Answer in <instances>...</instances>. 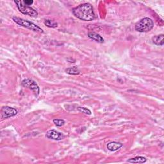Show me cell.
<instances>
[{
    "instance_id": "cell-2",
    "label": "cell",
    "mask_w": 164,
    "mask_h": 164,
    "mask_svg": "<svg viewBox=\"0 0 164 164\" xmlns=\"http://www.w3.org/2000/svg\"><path fill=\"white\" fill-rule=\"evenodd\" d=\"M154 27V22L150 18H144L140 19L135 26V30L139 32H148Z\"/></svg>"
},
{
    "instance_id": "cell-4",
    "label": "cell",
    "mask_w": 164,
    "mask_h": 164,
    "mask_svg": "<svg viewBox=\"0 0 164 164\" xmlns=\"http://www.w3.org/2000/svg\"><path fill=\"white\" fill-rule=\"evenodd\" d=\"M15 3L17 5V7L19 10L23 14L33 18H36L38 16V12H37V11L32 8L31 6L25 5L23 1H15Z\"/></svg>"
},
{
    "instance_id": "cell-6",
    "label": "cell",
    "mask_w": 164,
    "mask_h": 164,
    "mask_svg": "<svg viewBox=\"0 0 164 164\" xmlns=\"http://www.w3.org/2000/svg\"><path fill=\"white\" fill-rule=\"evenodd\" d=\"M18 113V111L16 108L10 107H3L1 109V118L3 120V119L12 117L16 115Z\"/></svg>"
},
{
    "instance_id": "cell-5",
    "label": "cell",
    "mask_w": 164,
    "mask_h": 164,
    "mask_svg": "<svg viewBox=\"0 0 164 164\" xmlns=\"http://www.w3.org/2000/svg\"><path fill=\"white\" fill-rule=\"evenodd\" d=\"M21 85L24 87L30 89L31 91L33 92L36 97H38V96L39 95L40 88L36 82L32 79L26 78L23 80L21 82Z\"/></svg>"
},
{
    "instance_id": "cell-14",
    "label": "cell",
    "mask_w": 164,
    "mask_h": 164,
    "mask_svg": "<svg viewBox=\"0 0 164 164\" xmlns=\"http://www.w3.org/2000/svg\"><path fill=\"white\" fill-rule=\"evenodd\" d=\"M78 110L79 111H80V112L84 113L86 115H91V111L85 107H78Z\"/></svg>"
},
{
    "instance_id": "cell-7",
    "label": "cell",
    "mask_w": 164,
    "mask_h": 164,
    "mask_svg": "<svg viewBox=\"0 0 164 164\" xmlns=\"http://www.w3.org/2000/svg\"><path fill=\"white\" fill-rule=\"evenodd\" d=\"M46 137L49 139L54 140H61L64 139L65 136L63 133L59 132L55 130H49L46 135Z\"/></svg>"
},
{
    "instance_id": "cell-15",
    "label": "cell",
    "mask_w": 164,
    "mask_h": 164,
    "mask_svg": "<svg viewBox=\"0 0 164 164\" xmlns=\"http://www.w3.org/2000/svg\"><path fill=\"white\" fill-rule=\"evenodd\" d=\"M53 123L57 126H58V127H61V126H62L65 124V122L63 119H53Z\"/></svg>"
},
{
    "instance_id": "cell-13",
    "label": "cell",
    "mask_w": 164,
    "mask_h": 164,
    "mask_svg": "<svg viewBox=\"0 0 164 164\" xmlns=\"http://www.w3.org/2000/svg\"><path fill=\"white\" fill-rule=\"evenodd\" d=\"M44 25L49 28H57L58 26L57 22L50 19H46L44 21Z\"/></svg>"
},
{
    "instance_id": "cell-10",
    "label": "cell",
    "mask_w": 164,
    "mask_h": 164,
    "mask_svg": "<svg viewBox=\"0 0 164 164\" xmlns=\"http://www.w3.org/2000/svg\"><path fill=\"white\" fill-rule=\"evenodd\" d=\"M163 37H164L163 34L154 36L152 38V41L153 44H154L156 46H163L164 44Z\"/></svg>"
},
{
    "instance_id": "cell-1",
    "label": "cell",
    "mask_w": 164,
    "mask_h": 164,
    "mask_svg": "<svg viewBox=\"0 0 164 164\" xmlns=\"http://www.w3.org/2000/svg\"><path fill=\"white\" fill-rule=\"evenodd\" d=\"M72 12L74 16L84 21H91L96 18L94 8L90 3H83L74 7Z\"/></svg>"
},
{
    "instance_id": "cell-3",
    "label": "cell",
    "mask_w": 164,
    "mask_h": 164,
    "mask_svg": "<svg viewBox=\"0 0 164 164\" xmlns=\"http://www.w3.org/2000/svg\"><path fill=\"white\" fill-rule=\"evenodd\" d=\"M13 21L15 22V23L18 24L19 25L23 26L26 28H28L30 30L35 32H38V33H44L43 29L40 28L39 26H37V25L34 24L33 23H32V22L25 20L24 19H22L18 17H13L12 18Z\"/></svg>"
},
{
    "instance_id": "cell-8",
    "label": "cell",
    "mask_w": 164,
    "mask_h": 164,
    "mask_svg": "<svg viewBox=\"0 0 164 164\" xmlns=\"http://www.w3.org/2000/svg\"><path fill=\"white\" fill-rule=\"evenodd\" d=\"M123 146V144L120 143H117V142H110V143L107 144V147L109 151L114 152L119 150V149H121Z\"/></svg>"
},
{
    "instance_id": "cell-16",
    "label": "cell",
    "mask_w": 164,
    "mask_h": 164,
    "mask_svg": "<svg viewBox=\"0 0 164 164\" xmlns=\"http://www.w3.org/2000/svg\"><path fill=\"white\" fill-rule=\"evenodd\" d=\"M23 3L25 5L27 6H29V5H32L33 3V1H32V0H25V1H23Z\"/></svg>"
},
{
    "instance_id": "cell-12",
    "label": "cell",
    "mask_w": 164,
    "mask_h": 164,
    "mask_svg": "<svg viewBox=\"0 0 164 164\" xmlns=\"http://www.w3.org/2000/svg\"><path fill=\"white\" fill-rule=\"evenodd\" d=\"M65 72L66 73L70 74V75H78L80 73V71L77 66H74L72 68H68L65 69Z\"/></svg>"
},
{
    "instance_id": "cell-9",
    "label": "cell",
    "mask_w": 164,
    "mask_h": 164,
    "mask_svg": "<svg viewBox=\"0 0 164 164\" xmlns=\"http://www.w3.org/2000/svg\"><path fill=\"white\" fill-rule=\"evenodd\" d=\"M88 36L90 39H91L92 40H94L95 41H96L98 43H103L104 42V39L103 37L98 33H97L96 32H89L88 33Z\"/></svg>"
},
{
    "instance_id": "cell-11",
    "label": "cell",
    "mask_w": 164,
    "mask_h": 164,
    "mask_svg": "<svg viewBox=\"0 0 164 164\" xmlns=\"http://www.w3.org/2000/svg\"><path fill=\"white\" fill-rule=\"evenodd\" d=\"M147 161L146 158L144 156H136L135 158L129 159L127 162L131 163H144Z\"/></svg>"
}]
</instances>
